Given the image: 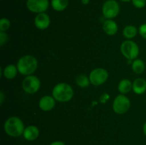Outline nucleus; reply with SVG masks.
<instances>
[{
	"instance_id": "obj_25",
	"label": "nucleus",
	"mask_w": 146,
	"mask_h": 145,
	"mask_svg": "<svg viewBox=\"0 0 146 145\" xmlns=\"http://www.w3.org/2000/svg\"><path fill=\"white\" fill-rule=\"evenodd\" d=\"M49 145H65V144L61 141H55V142H51Z\"/></svg>"
},
{
	"instance_id": "obj_11",
	"label": "nucleus",
	"mask_w": 146,
	"mask_h": 145,
	"mask_svg": "<svg viewBox=\"0 0 146 145\" xmlns=\"http://www.w3.org/2000/svg\"><path fill=\"white\" fill-rule=\"evenodd\" d=\"M56 100L53 96L45 95L40 99L38 102V107L40 109L45 112L51 110L56 105Z\"/></svg>"
},
{
	"instance_id": "obj_26",
	"label": "nucleus",
	"mask_w": 146,
	"mask_h": 145,
	"mask_svg": "<svg viewBox=\"0 0 146 145\" xmlns=\"http://www.w3.org/2000/svg\"><path fill=\"white\" fill-rule=\"evenodd\" d=\"M4 95L2 91H1V92H0V102H1V105H2L3 102H4Z\"/></svg>"
},
{
	"instance_id": "obj_21",
	"label": "nucleus",
	"mask_w": 146,
	"mask_h": 145,
	"mask_svg": "<svg viewBox=\"0 0 146 145\" xmlns=\"http://www.w3.org/2000/svg\"><path fill=\"white\" fill-rule=\"evenodd\" d=\"M11 26L10 21L7 18H2L0 20V31L5 32Z\"/></svg>"
},
{
	"instance_id": "obj_22",
	"label": "nucleus",
	"mask_w": 146,
	"mask_h": 145,
	"mask_svg": "<svg viewBox=\"0 0 146 145\" xmlns=\"http://www.w3.org/2000/svg\"><path fill=\"white\" fill-rule=\"evenodd\" d=\"M132 2L134 7L138 9L143 8L146 5V0H132Z\"/></svg>"
},
{
	"instance_id": "obj_19",
	"label": "nucleus",
	"mask_w": 146,
	"mask_h": 145,
	"mask_svg": "<svg viewBox=\"0 0 146 145\" xmlns=\"http://www.w3.org/2000/svg\"><path fill=\"white\" fill-rule=\"evenodd\" d=\"M137 34H138V29H137L136 27L133 25L126 26L123 31V36L129 40L134 38L137 35Z\"/></svg>"
},
{
	"instance_id": "obj_3",
	"label": "nucleus",
	"mask_w": 146,
	"mask_h": 145,
	"mask_svg": "<svg viewBox=\"0 0 146 145\" xmlns=\"http://www.w3.org/2000/svg\"><path fill=\"white\" fill-rule=\"evenodd\" d=\"M74 90L72 87L66 82H60L54 87L52 96L56 101L66 102L71 100L74 97Z\"/></svg>"
},
{
	"instance_id": "obj_29",
	"label": "nucleus",
	"mask_w": 146,
	"mask_h": 145,
	"mask_svg": "<svg viewBox=\"0 0 146 145\" xmlns=\"http://www.w3.org/2000/svg\"><path fill=\"white\" fill-rule=\"evenodd\" d=\"M121 1H124V2H128V1H131V0H121Z\"/></svg>"
},
{
	"instance_id": "obj_20",
	"label": "nucleus",
	"mask_w": 146,
	"mask_h": 145,
	"mask_svg": "<svg viewBox=\"0 0 146 145\" xmlns=\"http://www.w3.org/2000/svg\"><path fill=\"white\" fill-rule=\"evenodd\" d=\"M76 82L77 85L80 88H87L90 84V79L89 78L85 75H79L77 76L76 79Z\"/></svg>"
},
{
	"instance_id": "obj_5",
	"label": "nucleus",
	"mask_w": 146,
	"mask_h": 145,
	"mask_svg": "<svg viewBox=\"0 0 146 145\" xmlns=\"http://www.w3.org/2000/svg\"><path fill=\"white\" fill-rule=\"evenodd\" d=\"M131 107V101L125 95H118L113 102V109L118 115H123L128 111Z\"/></svg>"
},
{
	"instance_id": "obj_18",
	"label": "nucleus",
	"mask_w": 146,
	"mask_h": 145,
	"mask_svg": "<svg viewBox=\"0 0 146 145\" xmlns=\"http://www.w3.org/2000/svg\"><path fill=\"white\" fill-rule=\"evenodd\" d=\"M145 68V63L141 59H136L133 61L132 63V70L136 74H141L144 72Z\"/></svg>"
},
{
	"instance_id": "obj_8",
	"label": "nucleus",
	"mask_w": 146,
	"mask_h": 145,
	"mask_svg": "<svg viewBox=\"0 0 146 145\" xmlns=\"http://www.w3.org/2000/svg\"><path fill=\"white\" fill-rule=\"evenodd\" d=\"M108 78V72L104 68H98L93 70L89 75L90 82L94 85H101Z\"/></svg>"
},
{
	"instance_id": "obj_13",
	"label": "nucleus",
	"mask_w": 146,
	"mask_h": 145,
	"mask_svg": "<svg viewBox=\"0 0 146 145\" xmlns=\"http://www.w3.org/2000/svg\"><path fill=\"white\" fill-rule=\"evenodd\" d=\"M103 29L104 32L109 36H113L118 32V24L112 19H107L104 21L103 25Z\"/></svg>"
},
{
	"instance_id": "obj_24",
	"label": "nucleus",
	"mask_w": 146,
	"mask_h": 145,
	"mask_svg": "<svg viewBox=\"0 0 146 145\" xmlns=\"http://www.w3.org/2000/svg\"><path fill=\"white\" fill-rule=\"evenodd\" d=\"M8 40V36L5 32L1 31L0 33V44L1 45H3Z\"/></svg>"
},
{
	"instance_id": "obj_7",
	"label": "nucleus",
	"mask_w": 146,
	"mask_h": 145,
	"mask_svg": "<svg viewBox=\"0 0 146 145\" xmlns=\"http://www.w3.org/2000/svg\"><path fill=\"white\" fill-rule=\"evenodd\" d=\"M102 12L107 19L115 18L120 12V6L115 0H107L102 7Z\"/></svg>"
},
{
	"instance_id": "obj_4",
	"label": "nucleus",
	"mask_w": 146,
	"mask_h": 145,
	"mask_svg": "<svg viewBox=\"0 0 146 145\" xmlns=\"http://www.w3.org/2000/svg\"><path fill=\"white\" fill-rule=\"evenodd\" d=\"M121 51L123 55L129 61L136 59L139 54V47L131 40L123 41L121 45Z\"/></svg>"
},
{
	"instance_id": "obj_9",
	"label": "nucleus",
	"mask_w": 146,
	"mask_h": 145,
	"mask_svg": "<svg viewBox=\"0 0 146 145\" xmlns=\"http://www.w3.org/2000/svg\"><path fill=\"white\" fill-rule=\"evenodd\" d=\"M48 0H27V7L33 13L45 12L48 7Z\"/></svg>"
},
{
	"instance_id": "obj_6",
	"label": "nucleus",
	"mask_w": 146,
	"mask_h": 145,
	"mask_svg": "<svg viewBox=\"0 0 146 145\" xmlns=\"http://www.w3.org/2000/svg\"><path fill=\"white\" fill-rule=\"evenodd\" d=\"M41 87L40 80L35 75H27L22 81V88L27 93H36Z\"/></svg>"
},
{
	"instance_id": "obj_15",
	"label": "nucleus",
	"mask_w": 146,
	"mask_h": 145,
	"mask_svg": "<svg viewBox=\"0 0 146 145\" xmlns=\"http://www.w3.org/2000/svg\"><path fill=\"white\" fill-rule=\"evenodd\" d=\"M17 72H19L17 67L13 64H11V65H8L4 68L2 73L7 79L11 80L14 79L17 76Z\"/></svg>"
},
{
	"instance_id": "obj_14",
	"label": "nucleus",
	"mask_w": 146,
	"mask_h": 145,
	"mask_svg": "<svg viewBox=\"0 0 146 145\" xmlns=\"http://www.w3.org/2000/svg\"><path fill=\"white\" fill-rule=\"evenodd\" d=\"M133 90L135 94L141 95L146 91V80L144 78H138L133 82Z\"/></svg>"
},
{
	"instance_id": "obj_16",
	"label": "nucleus",
	"mask_w": 146,
	"mask_h": 145,
	"mask_svg": "<svg viewBox=\"0 0 146 145\" xmlns=\"http://www.w3.org/2000/svg\"><path fill=\"white\" fill-rule=\"evenodd\" d=\"M118 90L123 95L128 93L131 90H133V82L128 79L122 80L118 83Z\"/></svg>"
},
{
	"instance_id": "obj_28",
	"label": "nucleus",
	"mask_w": 146,
	"mask_h": 145,
	"mask_svg": "<svg viewBox=\"0 0 146 145\" xmlns=\"http://www.w3.org/2000/svg\"><path fill=\"white\" fill-rule=\"evenodd\" d=\"M82 3L84 4H88L89 3V0H82Z\"/></svg>"
},
{
	"instance_id": "obj_1",
	"label": "nucleus",
	"mask_w": 146,
	"mask_h": 145,
	"mask_svg": "<svg viewBox=\"0 0 146 145\" xmlns=\"http://www.w3.org/2000/svg\"><path fill=\"white\" fill-rule=\"evenodd\" d=\"M17 67L20 74L27 76L35 72L38 67V61L33 55H26L19 59Z\"/></svg>"
},
{
	"instance_id": "obj_2",
	"label": "nucleus",
	"mask_w": 146,
	"mask_h": 145,
	"mask_svg": "<svg viewBox=\"0 0 146 145\" xmlns=\"http://www.w3.org/2000/svg\"><path fill=\"white\" fill-rule=\"evenodd\" d=\"M4 132L11 137H19L23 135L25 129L22 120L17 117H11L4 122Z\"/></svg>"
},
{
	"instance_id": "obj_12",
	"label": "nucleus",
	"mask_w": 146,
	"mask_h": 145,
	"mask_svg": "<svg viewBox=\"0 0 146 145\" xmlns=\"http://www.w3.org/2000/svg\"><path fill=\"white\" fill-rule=\"evenodd\" d=\"M39 129L34 125H30L25 128L23 133V136L27 141H34L39 136Z\"/></svg>"
},
{
	"instance_id": "obj_23",
	"label": "nucleus",
	"mask_w": 146,
	"mask_h": 145,
	"mask_svg": "<svg viewBox=\"0 0 146 145\" xmlns=\"http://www.w3.org/2000/svg\"><path fill=\"white\" fill-rule=\"evenodd\" d=\"M138 32H139L140 35H141L144 39H146V24H142V25L139 27Z\"/></svg>"
},
{
	"instance_id": "obj_10",
	"label": "nucleus",
	"mask_w": 146,
	"mask_h": 145,
	"mask_svg": "<svg viewBox=\"0 0 146 145\" xmlns=\"http://www.w3.org/2000/svg\"><path fill=\"white\" fill-rule=\"evenodd\" d=\"M51 24L49 16L46 13H40L36 16L34 18V24L38 29H46Z\"/></svg>"
},
{
	"instance_id": "obj_17",
	"label": "nucleus",
	"mask_w": 146,
	"mask_h": 145,
	"mask_svg": "<svg viewBox=\"0 0 146 145\" xmlns=\"http://www.w3.org/2000/svg\"><path fill=\"white\" fill-rule=\"evenodd\" d=\"M68 5V0H51V7L56 11H64Z\"/></svg>"
},
{
	"instance_id": "obj_27",
	"label": "nucleus",
	"mask_w": 146,
	"mask_h": 145,
	"mask_svg": "<svg viewBox=\"0 0 146 145\" xmlns=\"http://www.w3.org/2000/svg\"><path fill=\"white\" fill-rule=\"evenodd\" d=\"M143 130L144 134H145L146 136V122H145V124L143 125Z\"/></svg>"
}]
</instances>
